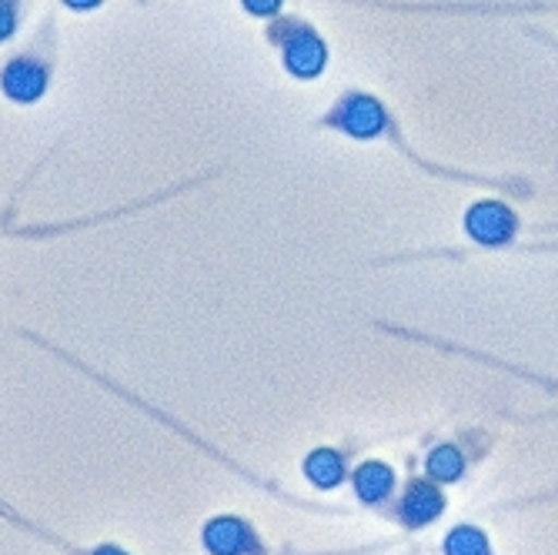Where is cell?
I'll use <instances>...</instances> for the list:
<instances>
[{
	"mask_svg": "<svg viewBox=\"0 0 558 555\" xmlns=\"http://www.w3.org/2000/svg\"><path fill=\"white\" fill-rule=\"evenodd\" d=\"M465 228L482 244H505L515 234V215L498 201H478L465 215Z\"/></svg>",
	"mask_w": 558,
	"mask_h": 555,
	"instance_id": "cell-1",
	"label": "cell"
},
{
	"mask_svg": "<svg viewBox=\"0 0 558 555\" xmlns=\"http://www.w3.org/2000/svg\"><path fill=\"white\" fill-rule=\"evenodd\" d=\"M205 545H208L215 555H255V552H258V535L251 532L247 522H241V519H234V516H225V519L208 522V529H205Z\"/></svg>",
	"mask_w": 558,
	"mask_h": 555,
	"instance_id": "cell-2",
	"label": "cell"
},
{
	"mask_svg": "<svg viewBox=\"0 0 558 555\" xmlns=\"http://www.w3.org/2000/svg\"><path fill=\"white\" fill-rule=\"evenodd\" d=\"M284 61L288 71L298 77H315L325 68V44L312 27H294L284 44Z\"/></svg>",
	"mask_w": 558,
	"mask_h": 555,
	"instance_id": "cell-3",
	"label": "cell"
},
{
	"mask_svg": "<svg viewBox=\"0 0 558 555\" xmlns=\"http://www.w3.org/2000/svg\"><path fill=\"white\" fill-rule=\"evenodd\" d=\"M0 87L14 100H37L47 87V68L34 58H17L0 74Z\"/></svg>",
	"mask_w": 558,
	"mask_h": 555,
	"instance_id": "cell-4",
	"label": "cell"
},
{
	"mask_svg": "<svg viewBox=\"0 0 558 555\" xmlns=\"http://www.w3.org/2000/svg\"><path fill=\"white\" fill-rule=\"evenodd\" d=\"M338 124H341L348 134H354V137H375V134L385 128V111H381L378 100L359 94V97H348L344 105H341Z\"/></svg>",
	"mask_w": 558,
	"mask_h": 555,
	"instance_id": "cell-5",
	"label": "cell"
},
{
	"mask_svg": "<svg viewBox=\"0 0 558 555\" xmlns=\"http://www.w3.org/2000/svg\"><path fill=\"white\" fill-rule=\"evenodd\" d=\"M445 509V498L435 485L428 482H412L404 488V498H401V519L409 526H425L432 519H438Z\"/></svg>",
	"mask_w": 558,
	"mask_h": 555,
	"instance_id": "cell-6",
	"label": "cell"
},
{
	"mask_svg": "<svg viewBox=\"0 0 558 555\" xmlns=\"http://www.w3.org/2000/svg\"><path fill=\"white\" fill-rule=\"evenodd\" d=\"M304 475H308L318 488H335L344 479V462L338 451L318 448L308 456V462H304Z\"/></svg>",
	"mask_w": 558,
	"mask_h": 555,
	"instance_id": "cell-7",
	"label": "cell"
},
{
	"mask_svg": "<svg viewBox=\"0 0 558 555\" xmlns=\"http://www.w3.org/2000/svg\"><path fill=\"white\" fill-rule=\"evenodd\" d=\"M395 485V475L385 462H365L359 472H354V492H359L365 502H381Z\"/></svg>",
	"mask_w": 558,
	"mask_h": 555,
	"instance_id": "cell-8",
	"label": "cell"
},
{
	"mask_svg": "<svg viewBox=\"0 0 558 555\" xmlns=\"http://www.w3.org/2000/svg\"><path fill=\"white\" fill-rule=\"evenodd\" d=\"M445 555H492V548H488V539L478 529L462 526V529H454L445 539Z\"/></svg>",
	"mask_w": 558,
	"mask_h": 555,
	"instance_id": "cell-9",
	"label": "cell"
},
{
	"mask_svg": "<svg viewBox=\"0 0 558 555\" xmlns=\"http://www.w3.org/2000/svg\"><path fill=\"white\" fill-rule=\"evenodd\" d=\"M465 462H462V451L459 448H451V445H441L435 448L432 456H428V472L441 482H454L462 475Z\"/></svg>",
	"mask_w": 558,
	"mask_h": 555,
	"instance_id": "cell-10",
	"label": "cell"
},
{
	"mask_svg": "<svg viewBox=\"0 0 558 555\" xmlns=\"http://www.w3.org/2000/svg\"><path fill=\"white\" fill-rule=\"evenodd\" d=\"M17 27V11L14 4H0V40H8Z\"/></svg>",
	"mask_w": 558,
	"mask_h": 555,
	"instance_id": "cell-11",
	"label": "cell"
},
{
	"mask_svg": "<svg viewBox=\"0 0 558 555\" xmlns=\"http://www.w3.org/2000/svg\"><path fill=\"white\" fill-rule=\"evenodd\" d=\"M94 555H128V552H121V548H114V545H100Z\"/></svg>",
	"mask_w": 558,
	"mask_h": 555,
	"instance_id": "cell-12",
	"label": "cell"
},
{
	"mask_svg": "<svg viewBox=\"0 0 558 555\" xmlns=\"http://www.w3.org/2000/svg\"><path fill=\"white\" fill-rule=\"evenodd\" d=\"M251 11H278V4H247Z\"/></svg>",
	"mask_w": 558,
	"mask_h": 555,
	"instance_id": "cell-13",
	"label": "cell"
}]
</instances>
